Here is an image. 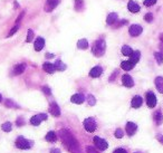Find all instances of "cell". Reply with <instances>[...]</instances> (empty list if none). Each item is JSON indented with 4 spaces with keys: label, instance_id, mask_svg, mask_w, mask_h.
Instances as JSON below:
<instances>
[{
    "label": "cell",
    "instance_id": "cell-22",
    "mask_svg": "<svg viewBox=\"0 0 163 153\" xmlns=\"http://www.w3.org/2000/svg\"><path fill=\"white\" fill-rule=\"evenodd\" d=\"M135 64H133L131 61H122V64H121V67H122V69L124 71H131L133 67H134Z\"/></svg>",
    "mask_w": 163,
    "mask_h": 153
},
{
    "label": "cell",
    "instance_id": "cell-42",
    "mask_svg": "<svg viewBox=\"0 0 163 153\" xmlns=\"http://www.w3.org/2000/svg\"><path fill=\"white\" fill-rule=\"evenodd\" d=\"M128 24V20H125V19H123V20H121L120 22H117L116 27H122L123 25H126Z\"/></svg>",
    "mask_w": 163,
    "mask_h": 153
},
{
    "label": "cell",
    "instance_id": "cell-47",
    "mask_svg": "<svg viewBox=\"0 0 163 153\" xmlns=\"http://www.w3.org/2000/svg\"><path fill=\"white\" fill-rule=\"evenodd\" d=\"M157 139H158L159 141H160V142L163 144V135H158V136H157Z\"/></svg>",
    "mask_w": 163,
    "mask_h": 153
},
{
    "label": "cell",
    "instance_id": "cell-14",
    "mask_svg": "<svg viewBox=\"0 0 163 153\" xmlns=\"http://www.w3.org/2000/svg\"><path fill=\"white\" fill-rule=\"evenodd\" d=\"M45 46V39L43 37H37V39L35 40V44H34V47H35L36 51H40Z\"/></svg>",
    "mask_w": 163,
    "mask_h": 153
},
{
    "label": "cell",
    "instance_id": "cell-9",
    "mask_svg": "<svg viewBox=\"0 0 163 153\" xmlns=\"http://www.w3.org/2000/svg\"><path fill=\"white\" fill-rule=\"evenodd\" d=\"M146 104L149 107H154L157 105V97L153 94L152 92H148L146 93Z\"/></svg>",
    "mask_w": 163,
    "mask_h": 153
},
{
    "label": "cell",
    "instance_id": "cell-37",
    "mask_svg": "<svg viewBox=\"0 0 163 153\" xmlns=\"http://www.w3.org/2000/svg\"><path fill=\"white\" fill-rule=\"evenodd\" d=\"M18 29H19V25H17V24H16V26L14 27V28H12V29H11L10 31H9V34H8V36H7V37H10V36H12L16 32V31L18 30Z\"/></svg>",
    "mask_w": 163,
    "mask_h": 153
},
{
    "label": "cell",
    "instance_id": "cell-16",
    "mask_svg": "<svg viewBox=\"0 0 163 153\" xmlns=\"http://www.w3.org/2000/svg\"><path fill=\"white\" fill-rule=\"evenodd\" d=\"M128 9L131 12H133V14H135V12H138L140 11V6H138V2H135V1H133V0H131V1H128Z\"/></svg>",
    "mask_w": 163,
    "mask_h": 153
},
{
    "label": "cell",
    "instance_id": "cell-41",
    "mask_svg": "<svg viewBox=\"0 0 163 153\" xmlns=\"http://www.w3.org/2000/svg\"><path fill=\"white\" fill-rule=\"evenodd\" d=\"M24 124H25V122H24V118H17V125H18V126H21V125H24Z\"/></svg>",
    "mask_w": 163,
    "mask_h": 153
},
{
    "label": "cell",
    "instance_id": "cell-44",
    "mask_svg": "<svg viewBox=\"0 0 163 153\" xmlns=\"http://www.w3.org/2000/svg\"><path fill=\"white\" fill-rule=\"evenodd\" d=\"M113 153H128L124 149H116Z\"/></svg>",
    "mask_w": 163,
    "mask_h": 153
},
{
    "label": "cell",
    "instance_id": "cell-31",
    "mask_svg": "<svg viewBox=\"0 0 163 153\" xmlns=\"http://www.w3.org/2000/svg\"><path fill=\"white\" fill-rule=\"evenodd\" d=\"M154 57H155L157 63H158L159 65H161V64L163 63V54L162 53H155V54H154Z\"/></svg>",
    "mask_w": 163,
    "mask_h": 153
},
{
    "label": "cell",
    "instance_id": "cell-21",
    "mask_svg": "<svg viewBox=\"0 0 163 153\" xmlns=\"http://www.w3.org/2000/svg\"><path fill=\"white\" fill-rule=\"evenodd\" d=\"M43 68H44V71H46V73H48V74H53L54 71H56L54 64H51V63H45V64L43 65Z\"/></svg>",
    "mask_w": 163,
    "mask_h": 153
},
{
    "label": "cell",
    "instance_id": "cell-43",
    "mask_svg": "<svg viewBox=\"0 0 163 153\" xmlns=\"http://www.w3.org/2000/svg\"><path fill=\"white\" fill-rule=\"evenodd\" d=\"M24 15H25V11H22V12H21V15L19 16V17H18V19L16 20V24H17V25H19V21H20L21 19H22V17H24Z\"/></svg>",
    "mask_w": 163,
    "mask_h": 153
},
{
    "label": "cell",
    "instance_id": "cell-13",
    "mask_svg": "<svg viewBox=\"0 0 163 153\" xmlns=\"http://www.w3.org/2000/svg\"><path fill=\"white\" fill-rule=\"evenodd\" d=\"M117 20H118V15H117L116 12H111V14L107 15V18H106L107 25L110 26L114 25V24H116Z\"/></svg>",
    "mask_w": 163,
    "mask_h": 153
},
{
    "label": "cell",
    "instance_id": "cell-10",
    "mask_svg": "<svg viewBox=\"0 0 163 153\" xmlns=\"http://www.w3.org/2000/svg\"><path fill=\"white\" fill-rule=\"evenodd\" d=\"M136 130H138V125L135 123L133 122L126 123V133H128V135H130V136L134 135L135 132H136Z\"/></svg>",
    "mask_w": 163,
    "mask_h": 153
},
{
    "label": "cell",
    "instance_id": "cell-15",
    "mask_svg": "<svg viewBox=\"0 0 163 153\" xmlns=\"http://www.w3.org/2000/svg\"><path fill=\"white\" fill-rule=\"evenodd\" d=\"M102 73H103L102 67L95 66V67H93L92 69H91V71H89V76L93 77V78H97V77H100L102 75Z\"/></svg>",
    "mask_w": 163,
    "mask_h": 153
},
{
    "label": "cell",
    "instance_id": "cell-39",
    "mask_svg": "<svg viewBox=\"0 0 163 153\" xmlns=\"http://www.w3.org/2000/svg\"><path fill=\"white\" fill-rule=\"evenodd\" d=\"M155 2H157V0H145V1H144V5L146 6V7H150V6L154 5Z\"/></svg>",
    "mask_w": 163,
    "mask_h": 153
},
{
    "label": "cell",
    "instance_id": "cell-17",
    "mask_svg": "<svg viewBox=\"0 0 163 153\" xmlns=\"http://www.w3.org/2000/svg\"><path fill=\"white\" fill-rule=\"evenodd\" d=\"M84 100H85V97L81 93H77V94H75V95H73L71 97V103H74V104H82L84 102Z\"/></svg>",
    "mask_w": 163,
    "mask_h": 153
},
{
    "label": "cell",
    "instance_id": "cell-49",
    "mask_svg": "<svg viewBox=\"0 0 163 153\" xmlns=\"http://www.w3.org/2000/svg\"><path fill=\"white\" fill-rule=\"evenodd\" d=\"M160 40L163 43V34H161V35H160Z\"/></svg>",
    "mask_w": 163,
    "mask_h": 153
},
{
    "label": "cell",
    "instance_id": "cell-23",
    "mask_svg": "<svg viewBox=\"0 0 163 153\" xmlns=\"http://www.w3.org/2000/svg\"><path fill=\"white\" fill-rule=\"evenodd\" d=\"M155 86L159 92L163 94V77L159 76L155 78Z\"/></svg>",
    "mask_w": 163,
    "mask_h": 153
},
{
    "label": "cell",
    "instance_id": "cell-32",
    "mask_svg": "<svg viewBox=\"0 0 163 153\" xmlns=\"http://www.w3.org/2000/svg\"><path fill=\"white\" fill-rule=\"evenodd\" d=\"M34 39V31L31 29H28L27 31V38H26V43H31Z\"/></svg>",
    "mask_w": 163,
    "mask_h": 153
},
{
    "label": "cell",
    "instance_id": "cell-48",
    "mask_svg": "<svg viewBox=\"0 0 163 153\" xmlns=\"http://www.w3.org/2000/svg\"><path fill=\"white\" fill-rule=\"evenodd\" d=\"M46 57H47V58H53V57H54V55H51V54H46Z\"/></svg>",
    "mask_w": 163,
    "mask_h": 153
},
{
    "label": "cell",
    "instance_id": "cell-33",
    "mask_svg": "<svg viewBox=\"0 0 163 153\" xmlns=\"http://www.w3.org/2000/svg\"><path fill=\"white\" fill-rule=\"evenodd\" d=\"M6 106L7 107H15V108H18V105H17V104H15V103L12 102V101H11V100H6Z\"/></svg>",
    "mask_w": 163,
    "mask_h": 153
},
{
    "label": "cell",
    "instance_id": "cell-7",
    "mask_svg": "<svg viewBox=\"0 0 163 153\" xmlns=\"http://www.w3.org/2000/svg\"><path fill=\"white\" fill-rule=\"evenodd\" d=\"M143 31V28L142 26L140 25H132L130 27V29H128V32H130V35L132 36V37H138L142 34Z\"/></svg>",
    "mask_w": 163,
    "mask_h": 153
},
{
    "label": "cell",
    "instance_id": "cell-18",
    "mask_svg": "<svg viewBox=\"0 0 163 153\" xmlns=\"http://www.w3.org/2000/svg\"><path fill=\"white\" fill-rule=\"evenodd\" d=\"M142 104H143V98L141 96L133 97L132 102H131V105H132V107H134V108H138V107H141Z\"/></svg>",
    "mask_w": 163,
    "mask_h": 153
},
{
    "label": "cell",
    "instance_id": "cell-24",
    "mask_svg": "<svg viewBox=\"0 0 163 153\" xmlns=\"http://www.w3.org/2000/svg\"><path fill=\"white\" fill-rule=\"evenodd\" d=\"M46 141H48V142H56L57 141V135L55 132H53V131H50V132H48L46 134Z\"/></svg>",
    "mask_w": 163,
    "mask_h": 153
},
{
    "label": "cell",
    "instance_id": "cell-19",
    "mask_svg": "<svg viewBox=\"0 0 163 153\" xmlns=\"http://www.w3.org/2000/svg\"><path fill=\"white\" fill-rule=\"evenodd\" d=\"M26 69V64H18L14 67V75H20Z\"/></svg>",
    "mask_w": 163,
    "mask_h": 153
},
{
    "label": "cell",
    "instance_id": "cell-25",
    "mask_svg": "<svg viewBox=\"0 0 163 153\" xmlns=\"http://www.w3.org/2000/svg\"><path fill=\"white\" fill-rule=\"evenodd\" d=\"M54 66H55V69H56V71H65V69H66V65H65L61 61H59V59H57V61H55Z\"/></svg>",
    "mask_w": 163,
    "mask_h": 153
},
{
    "label": "cell",
    "instance_id": "cell-12",
    "mask_svg": "<svg viewBox=\"0 0 163 153\" xmlns=\"http://www.w3.org/2000/svg\"><path fill=\"white\" fill-rule=\"evenodd\" d=\"M122 83L123 85L125 87H128V88H131V87H133V85H134V81H133V78L130 75H123L122 76Z\"/></svg>",
    "mask_w": 163,
    "mask_h": 153
},
{
    "label": "cell",
    "instance_id": "cell-6",
    "mask_svg": "<svg viewBox=\"0 0 163 153\" xmlns=\"http://www.w3.org/2000/svg\"><path fill=\"white\" fill-rule=\"evenodd\" d=\"M47 120V114H44V113H41V114H37V115H34L32 118H30V123L32 125H39L41 123V121H45Z\"/></svg>",
    "mask_w": 163,
    "mask_h": 153
},
{
    "label": "cell",
    "instance_id": "cell-40",
    "mask_svg": "<svg viewBox=\"0 0 163 153\" xmlns=\"http://www.w3.org/2000/svg\"><path fill=\"white\" fill-rule=\"evenodd\" d=\"M86 152L87 153H98L95 149L91 148V147H86Z\"/></svg>",
    "mask_w": 163,
    "mask_h": 153
},
{
    "label": "cell",
    "instance_id": "cell-34",
    "mask_svg": "<svg viewBox=\"0 0 163 153\" xmlns=\"http://www.w3.org/2000/svg\"><path fill=\"white\" fill-rule=\"evenodd\" d=\"M87 102H88V104H89V105H95V103H96V100H95V97L93 96V95H91V94H89V95H88V96H87Z\"/></svg>",
    "mask_w": 163,
    "mask_h": 153
},
{
    "label": "cell",
    "instance_id": "cell-45",
    "mask_svg": "<svg viewBox=\"0 0 163 153\" xmlns=\"http://www.w3.org/2000/svg\"><path fill=\"white\" fill-rule=\"evenodd\" d=\"M50 153H61V150H58V149H51Z\"/></svg>",
    "mask_w": 163,
    "mask_h": 153
},
{
    "label": "cell",
    "instance_id": "cell-50",
    "mask_svg": "<svg viewBox=\"0 0 163 153\" xmlns=\"http://www.w3.org/2000/svg\"><path fill=\"white\" fill-rule=\"evenodd\" d=\"M15 8H18V2H16V1H15Z\"/></svg>",
    "mask_w": 163,
    "mask_h": 153
},
{
    "label": "cell",
    "instance_id": "cell-2",
    "mask_svg": "<svg viewBox=\"0 0 163 153\" xmlns=\"http://www.w3.org/2000/svg\"><path fill=\"white\" fill-rule=\"evenodd\" d=\"M105 49H106L105 40L104 39H97L93 45L92 51L96 57H101L105 54Z\"/></svg>",
    "mask_w": 163,
    "mask_h": 153
},
{
    "label": "cell",
    "instance_id": "cell-3",
    "mask_svg": "<svg viewBox=\"0 0 163 153\" xmlns=\"http://www.w3.org/2000/svg\"><path fill=\"white\" fill-rule=\"evenodd\" d=\"M31 145H32V142L26 140L24 136H18L16 140V148L20 149V150H28L31 148Z\"/></svg>",
    "mask_w": 163,
    "mask_h": 153
},
{
    "label": "cell",
    "instance_id": "cell-1",
    "mask_svg": "<svg viewBox=\"0 0 163 153\" xmlns=\"http://www.w3.org/2000/svg\"><path fill=\"white\" fill-rule=\"evenodd\" d=\"M59 136H61L63 144L67 148V150L71 153H82V149L79 147V143L77 142L75 136L71 134L68 130H61L59 131Z\"/></svg>",
    "mask_w": 163,
    "mask_h": 153
},
{
    "label": "cell",
    "instance_id": "cell-30",
    "mask_svg": "<svg viewBox=\"0 0 163 153\" xmlns=\"http://www.w3.org/2000/svg\"><path fill=\"white\" fill-rule=\"evenodd\" d=\"M11 128H12V125H11L10 122H6V123H4V124L1 125V128H2L5 132H10Z\"/></svg>",
    "mask_w": 163,
    "mask_h": 153
},
{
    "label": "cell",
    "instance_id": "cell-51",
    "mask_svg": "<svg viewBox=\"0 0 163 153\" xmlns=\"http://www.w3.org/2000/svg\"><path fill=\"white\" fill-rule=\"evenodd\" d=\"M1 100H2V96H1V94H0V102H1Z\"/></svg>",
    "mask_w": 163,
    "mask_h": 153
},
{
    "label": "cell",
    "instance_id": "cell-35",
    "mask_svg": "<svg viewBox=\"0 0 163 153\" xmlns=\"http://www.w3.org/2000/svg\"><path fill=\"white\" fill-rule=\"evenodd\" d=\"M114 135H115V138H117V139H122L123 135H124V133H123V131L121 128H117L116 131H115V133H114Z\"/></svg>",
    "mask_w": 163,
    "mask_h": 153
},
{
    "label": "cell",
    "instance_id": "cell-29",
    "mask_svg": "<svg viewBox=\"0 0 163 153\" xmlns=\"http://www.w3.org/2000/svg\"><path fill=\"white\" fill-rule=\"evenodd\" d=\"M133 53V49L130 46H123L122 47V54L125 56H131Z\"/></svg>",
    "mask_w": 163,
    "mask_h": 153
},
{
    "label": "cell",
    "instance_id": "cell-8",
    "mask_svg": "<svg viewBox=\"0 0 163 153\" xmlns=\"http://www.w3.org/2000/svg\"><path fill=\"white\" fill-rule=\"evenodd\" d=\"M59 0H46V4H45V11L47 12H50L53 11L57 6L59 5Z\"/></svg>",
    "mask_w": 163,
    "mask_h": 153
},
{
    "label": "cell",
    "instance_id": "cell-46",
    "mask_svg": "<svg viewBox=\"0 0 163 153\" xmlns=\"http://www.w3.org/2000/svg\"><path fill=\"white\" fill-rule=\"evenodd\" d=\"M116 74H118V71H114V73H113L112 77L110 78V81H111V82H112V81H114V77H115V75H116Z\"/></svg>",
    "mask_w": 163,
    "mask_h": 153
},
{
    "label": "cell",
    "instance_id": "cell-20",
    "mask_svg": "<svg viewBox=\"0 0 163 153\" xmlns=\"http://www.w3.org/2000/svg\"><path fill=\"white\" fill-rule=\"evenodd\" d=\"M140 58H141V53L138 51H133L132 55L130 56V61H132L133 64H138V61H140Z\"/></svg>",
    "mask_w": 163,
    "mask_h": 153
},
{
    "label": "cell",
    "instance_id": "cell-5",
    "mask_svg": "<svg viewBox=\"0 0 163 153\" xmlns=\"http://www.w3.org/2000/svg\"><path fill=\"white\" fill-rule=\"evenodd\" d=\"M93 141H94V144L96 145V148H98L101 151H104V150H106L108 148V143L104 139L100 138V136H95Z\"/></svg>",
    "mask_w": 163,
    "mask_h": 153
},
{
    "label": "cell",
    "instance_id": "cell-27",
    "mask_svg": "<svg viewBox=\"0 0 163 153\" xmlns=\"http://www.w3.org/2000/svg\"><path fill=\"white\" fill-rule=\"evenodd\" d=\"M154 120H155V122H157L158 125L162 124L163 118H162V113L160 112V111H157V112L154 113Z\"/></svg>",
    "mask_w": 163,
    "mask_h": 153
},
{
    "label": "cell",
    "instance_id": "cell-38",
    "mask_svg": "<svg viewBox=\"0 0 163 153\" xmlns=\"http://www.w3.org/2000/svg\"><path fill=\"white\" fill-rule=\"evenodd\" d=\"M41 89H43V92L45 93L46 95H48V96H49V95H51V91L49 89V87H48V86H43V87H41Z\"/></svg>",
    "mask_w": 163,
    "mask_h": 153
},
{
    "label": "cell",
    "instance_id": "cell-36",
    "mask_svg": "<svg viewBox=\"0 0 163 153\" xmlns=\"http://www.w3.org/2000/svg\"><path fill=\"white\" fill-rule=\"evenodd\" d=\"M144 20L146 21V22H151V21H153V15L151 14V12L146 14V15L144 16Z\"/></svg>",
    "mask_w": 163,
    "mask_h": 153
},
{
    "label": "cell",
    "instance_id": "cell-4",
    "mask_svg": "<svg viewBox=\"0 0 163 153\" xmlns=\"http://www.w3.org/2000/svg\"><path fill=\"white\" fill-rule=\"evenodd\" d=\"M96 122H95V120L93 118H86L85 121H84V128L86 130L87 132H94L95 130H96Z\"/></svg>",
    "mask_w": 163,
    "mask_h": 153
},
{
    "label": "cell",
    "instance_id": "cell-28",
    "mask_svg": "<svg viewBox=\"0 0 163 153\" xmlns=\"http://www.w3.org/2000/svg\"><path fill=\"white\" fill-rule=\"evenodd\" d=\"M84 9V1L83 0H75V10L82 11Z\"/></svg>",
    "mask_w": 163,
    "mask_h": 153
},
{
    "label": "cell",
    "instance_id": "cell-26",
    "mask_svg": "<svg viewBox=\"0 0 163 153\" xmlns=\"http://www.w3.org/2000/svg\"><path fill=\"white\" fill-rule=\"evenodd\" d=\"M77 47L79 49H87L88 48V41H87V39H81V40H78Z\"/></svg>",
    "mask_w": 163,
    "mask_h": 153
},
{
    "label": "cell",
    "instance_id": "cell-11",
    "mask_svg": "<svg viewBox=\"0 0 163 153\" xmlns=\"http://www.w3.org/2000/svg\"><path fill=\"white\" fill-rule=\"evenodd\" d=\"M49 112H50L51 115L54 116H59L61 115V108L57 105V103L51 102L50 105H49Z\"/></svg>",
    "mask_w": 163,
    "mask_h": 153
},
{
    "label": "cell",
    "instance_id": "cell-52",
    "mask_svg": "<svg viewBox=\"0 0 163 153\" xmlns=\"http://www.w3.org/2000/svg\"><path fill=\"white\" fill-rule=\"evenodd\" d=\"M134 153H141V152H134Z\"/></svg>",
    "mask_w": 163,
    "mask_h": 153
}]
</instances>
